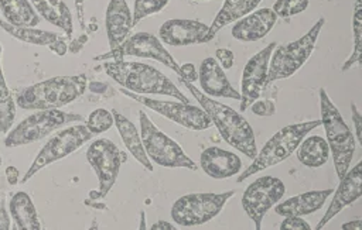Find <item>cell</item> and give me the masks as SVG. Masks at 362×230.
<instances>
[{
    "mask_svg": "<svg viewBox=\"0 0 362 230\" xmlns=\"http://www.w3.org/2000/svg\"><path fill=\"white\" fill-rule=\"evenodd\" d=\"M1 44H0V133L7 134V131L11 128L16 117V100L11 95V90L8 89L3 68H1Z\"/></svg>",
    "mask_w": 362,
    "mask_h": 230,
    "instance_id": "cell-30",
    "label": "cell"
},
{
    "mask_svg": "<svg viewBox=\"0 0 362 230\" xmlns=\"http://www.w3.org/2000/svg\"><path fill=\"white\" fill-rule=\"evenodd\" d=\"M308 4H310V0H276L272 10L277 17L288 18L291 16L305 11Z\"/></svg>",
    "mask_w": 362,
    "mask_h": 230,
    "instance_id": "cell-34",
    "label": "cell"
},
{
    "mask_svg": "<svg viewBox=\"0 0 362 230\" xmlns=\"http://www.w3.org/2000/svg\"><path fill=\"white\" fill-rule=\"evenodd\" d=\"M0 199H1V196H0Z\"/></svg>",
    "mask_w": 362,
    "mask_h": 230,
    "instance_id": "cell-49",
    "label": "cell"
},
{
    "mask_svg": "<svg viewBox=\"0 0 362 230\" xmlns=\"http://www.w3.org/2000/svg\"><path fill=\"white\" fill-rule=\"evenodd\" d=\"M339 185L334 192V198L328 205V209L322 219L315 226L317 230L322 229L332 217H335L344 207L349 206L355 200H358L362 195L361 183H362V164L358 162L354 168L348 169L346 174L339 179Z\"/></svg>",
    "mask_w": 362,
    "mask_h": 230,
    "instance_id": "cell-17",
    "label": "cell"
},
{
    "mask_svg": "<svg viewBox=\"0 0 362 230\" xmlns=\"http://www.w3.org/2000/svg\"><path fill=\"white\" fill-rule=\"evenodd\" d=\"M194 1H208V0H194Z\"/></svg>",
    "mask_w": 362,
    "mask_h": 230,
    "instance_id": "cell-47",
    "label": "cell"
},
{
    "mask_svg": "<svg viewBox=\"0 0 362 230\" xmlns=\"http://www.w3.org/2000/svg\"><path fill=\"white\" fill-rule=\"evenodd\" d=\"M329 157V147L321 135L304 137L297 147L298 161L308 168L322 167Z\"/></svg>",
    "mask_w": 362,
    "mask_h": 230,
    "instance_id": "cell-28",
    "label": "cell"
},
{
    "mask_svg": "<svg viewBox=\"0 0 362 230\" xmlns=\"http://www.w3.org/2000/svg\"><path fill=\"white\" fill-rule=\"evenodd\" d=\"M320 106L321 124L327 134V143L329 152L332 154L337 176L341 179L351 167L355 152V137L325 89H320Z\"/></svg>",
    "mask_w": 362,
    "mask_h": 230,
    "instance_id": "cell-4",
    "label": "cell"
},
{
    "mask_svg": "<svg viewBox=\"0 0 362 230\" xmlns=\"http://www.w3.org/2000/svg\"><path fill=\"white\" fill-rule=\"evenodd\" d=\"M286 193V186L281 179L276 176H260L245 189L242 196V206L246 214L253 220L256 230L262 229L264 214L280 202Z\"/></svg>",
    "mask_w": 362,
    "mask_h": 230,
    "instance_id": "cell-13",
    "label": "cell"
},
{
    "mask_svg": "<svg viewBox=\"0 0 362 230\" xmlns=\"http://www.w3.org/2000/svg\"><path fill=\"white\" fill-rule=\"evenodd\" d=\"M93 134L86 128L85 124H75L71 126L62 131H59L57 135L49 138L45 145L41 148V151L34 158L33 164L30 165L28 171L23 176V183L28 182L30 178H33L40 169L44 167L59 161L65 158L66 155L75 152L79 150L85 143H88Z\"/></svg>",
    "mask_w": 362,
    "mask_h": 230,
    "instance_id": "cell-11",
    "label": "cell"
},
{
    "mask_svg": "<svg viewBox=\"0 0 362 230\" xmlns=\"http://www.w3.org/2000/svg\"><path fill=\"white\" fill-rule=\"evenodd\" d=\"M0 10L11 25L35 27L40 23V16L28 0H0Z\"/></svg>",
    "mask_w": 362,
    "mask_h": 230,
    "instance_id": "cell-29",
    "label": "cell"
},
{
    "mask_svg": "<svg viewBox=\"0 0 362 230\" xmlns=\"http://www.w3.org/2000/svg\"><path fill=\"white\" fill-rule=\"evenodd\" d=\"M103 69L123 89L133 93L173 96L182 103H189V99L164 73L151 65L122 59L103 63Z\"/></svg>",
    "mask_w": 362,
    "mask_h": 230,
    "instance_id": "cell-2",
    "label": "cell"
},
{
    "mask_svg": "<svg viewBox=\"0 0 362 230\" xmlns=\"http://www.w3.org/2000/svg\"><path fill=\"white\" fill-rule=\"evenodd\" d=\"M37 14H41L48 23L59 27L69 38L74 31L72 16L62 0H30Z\"/></svg>",
    "mask_w": 362,
    "mask_h": 230,
    "instance_id": "cell-27",
    "label": "cell"
},
{
    "mask_svg": "<svg viewBox=\"0 0 362 230\" xmlns=\"http://www.w3.org/2000/svg\"><path fill=\"white\" fill-rule=\"evenodd\" d=\"M83 1L85 0H75V10L78 13V20L82 28H85V17H83Z\"/></svg>",
    "mask_w": 362,
    "mask_h": 230,
    "instance_id": "cell-43",
    "label": "cell"
},
{
    "mask_svg": "<svg viewBox=\"0 0 362 230\" xmlns=\"http://www.w3.org/2000/svg\"><path fill=\"white\" fill-rule=\"evenodd\" d=\"M342 230H361L362 229V220L358 219V220H354V222H348V223H344L341 226Z\"/></svg>",
    "mask_w": 362,
    "mask_h": 230,
    "instance_id": "cell-45",
    "label": "cell"
},
{
    "mask_svg": "<svg viewBox=\"0 0 362 230\" xmlns=\"http://www.w3.org/2000/svg\"><path fill=\"white\" fill-rule=\"evenodd\" d=\"M170 0H134V13L132 17V24L136 25L140 20L147 16L161 11Z\"/></svg>",
    "mask_w": 362,
    "mask_h": 230,
    "instance_id": "cell-33",
    "label": "cell"
},
{
    "mask_svg": "<svg viewBox=\"0 0 362 230\" xmlns=\"http://www.w3.org/2000/svg\"><path fill=\"white\" fill-rule=\"evenodd\" d=\"M351 110H352V121L355 126V135H356L359 144H362V113L359 111V109L356 107L355 103L351 104Z\"/></svg>",
    "mask_w": 362,
    "mask_h": 230,
    "instance_id": "cell-38",
    "label": "cell"
},
{
    "mask_svg": "<svg viewBox=\"0 0 362 230\" xmlns=\"http://www.w3.org/2000/svg\"><path fill=\"white\" fill-rule=\"evenodd\" d=\"M209 27L198 20L174 18L167 20L158 30V37L163 42L173 47H185L208 42Z\"/></svg>",
    "mask_w": 362,
    "mask_h": 230,
    "instance_id": "cell-16",
    "label": "cell"
},
{
    "mask_svg": "<svg viewBox=\"0 0 362 230\" xmlns=\"http://www.w3.org/2000/svg\"><path fill=\"white\" fill-rule=\"evenodd\" d=\"M362 4L361 0H355V13H354V51L351 56L344 62L342 71H348L355 63L361 65L362 55Z\"/></svg>",
    "mask_w": 362,
    "mask_h": 230,
    "instance_id": "cell-31",
    "label": "cell"
},
{
    "mask_svg": "<svg viewBox=\"0 0 362 230\" xmlns=\"http://www.w3.org/2000/svg\"><path fill=\"white\" fill-rule=\"evenodd\" d=\"M112 126H113V116H112V111H107L106 109L93 110L86 120V128L92 134L105 133Z\"/></svg>",
    "mask_w": 362,
    "mask_h": 230,
    "instance_id": "cell-32",
    "label": "cell"
},
{
    "mask_svg": "<svg viewBox=\"0 0 362 230\" xmlns=\"http://www.w3.org/2000/svg\"><path fill=\"white\" fill-rule=\"evenodd\" d=\"M286 219L281 222L280 229H288V230H310L311 226L308 222L301 219V216H284Z\"/></svg>",
    "mask_w": 362,
    "mask_h": 230,
    "instance_id": "cell-36",
    "label": "cell"
},
{
    "mask_svg": "<svg viewBox=\"0 0 362 230\" xmlns=\"http://www.w3.org/2000/svg\"><path fill=\"white\" fill-rule=\"evenodd\" d=\"M150 229H151V230H175L177 227L173 226V224H170L168 222L158 220V222H156Z\"/></svg>",
    "mask_w": 362,
    "mask_h": 230,
    "instance_id": "cell-44",
    "label": "cell"
},
{
    "mask_svg": "<svg viewBox=\"0 0 362 230\" xmlns=\"http://www.w3.org/2000/svg\"><path fill=\"white\" fill-rule=\"evenodd\" d=\"M140 216H141V220H140V226H139V227H140V229H141V230H144V229H146V220H144V212H141V213H140Z\"/></svg>",
    "mask_w": 362,
    "mask_h": 230,
    "instance_id": "cell-46",
    "label": "cell"
},
{
    "mask_svg": "<svg viewBox=\"0 0 362 230\" xmlns=\"http://www.w3.org/2000/svg\"><path fill=\"white\" fill-rule=\"evenodd\" d=\"M140 56V58H150L158 61L173 69L181 78V68L173 58V55L164 48V45L158 41V38L150 32H136L127 37L119 47L110 49L106 54L98 55L93 59H107L113 58V61H122L123 56Z\"/></svg>",
    "mask_w": 362,
    "mask_h": 230,
    "instance_id": "cell-12",
    "label": "cell"
},
{
    "mask_svg": "<svg viewBox=\"0 0 362 230\" xmlns=\"http://www.w3.org/2000/svg\"><path fill=\"white\" fill-rule=\"evenodd\" d=\"M332 193V189L324 190H308L293 198L286 199L284 202L276 205L274 212L280 216H305L320 210L328 196Z\"/></svg>",
    "mask_w": 362,
    "mask_h": 230,
    "instance_id": "cell-23",
    "label": "cell"
},
{
    "mask_svg": "<svg viewBox=\"0 0 362 230\" xmlns=\"http://www.w3.org/2000/svg\"><path fill=\"white\" fill-rule=\"evenodd\" d=\"M6 176L10 185H16L18 182V169L16 167H7Z\"/></svg>",
    "mask_w": 362,
    "mask_h": 230,
    "instance_id": "cell-42",
    "label": "cell"
},
{
    "mask_svg": "<svg viewBox=\"0 0 362 230\" xmlns=\"http://www.w3.org/2000/svg\"><path fill=\"white\" fill-rule=\"evenodd\" d=\"M112 116H113V121L119 130V134L122 137L123 144L126 145V148L132 152V155L147 169V171H153V164L148 159L141 138L137 133L136 126L122 113H119L117 110H112Z\"/></svg>",
    "mask_w": 362,
    "mask_h": 230,
    "instance_id": "cell-24",
    "label": "cell"
},
{
    "mask_svg": "<svg viewBox=\"0 0 362 230\" xmlns=\"http://www.w3.org/2000/svg\"><path fill=\"white\" fill-rule=\"evenodd\" d=\"M277 42H272L257 54L249 58L243 68L242 82H240V111L249 109V106L259 99L267 78L269 71V61L270 55L274 49Z\"/></svg>",
    "mask_w": 362,
    "mask_h": 230,
    "instance_id": "cell-15",
    "label": "cell"
},
{
    "mask_svg": "<svg viewBox=\"0 0 362 230\" xmlns=\"http://www.w3.org/2000/svg\"><path fill=\"white\" fill-rule=\"evenodd\" d=\"M263 0H225L221 10L218 11L216 17L214 18L208 37L209 41L215 37V34L223 28L225 25L238 21L239 18L247 16L250 11H253Z\"/></svg>",
    "mask_w": 362,
    "mask_h": 230,
    "instance_id": "cell-26",
    "label": "cell"
},
{
    "mask_svg": "<svg viewBox=\"0 0 362 230\" xmlns=\"http://www.w3.org/2000/svg\"><path fill=\"white\" fill-rule=\"evenodd\" d=\"M198 79L202 92L209 97H229L235 100L240 99V93L235 90V87L226 78L225 71L212 56H208L201 62Z\"/></svg>",
    "mask_w": 362,
    "mask_h": 230,
    "instance_id": "cell-19",
    "label": "cell"
},
{
    "mask_svg": "<svg viewBox=\"0 0 362 230\" xmlns=\"http://www.w3.org/2000/svg\"><path fill=\"white\" fill-rule=\"evenodd\" d=\"M202 171L215 179H225L235 176L242 169L240 158L230 151L219 147H208L201 152Z\"/></svg>",
    "mask_w": 362,
    "mask_h": 230,
    "instance_id": "cell-20",
    "label": "cell"
},
{
    "mask_svg": "<svg viewBox=\"0 0 362 230\" xmlns=\"http://www.w3.org/2000/svg\"><path fill=\"white\" fill-rule=\"evenodd\" d=\"M235 195V190L228 192H198L178 198L171 207V219L182 227L201 226L216 217L225 203Z\"/></svg>",
    "mask_w": 362,
    "mask_h": 230,
    "instance_id": "cell-8",
    "label": "cell"
},
{
    "mask_svg": "<svg viewBox=\"0 0 362 230\" xmlns=\"http://www.w3.org/2000/svg\"><path fill=\"white\" fill-rule=\"evenodd\" d=\"M11 226H10V217L6 212V207H4V202H3V198L0 199V229L1 230H8Z\"/></svg>",
    "mask_w": 362,
    "mask_h": 230,
    "instance_id": "cell-40",
    "label": "cell"
},
{
    "mask_svg": "<svg viewBox=\"0 0 362 230\" xmlns=\"http://www.w3.org/2000/svg\"><path fill=\"white\" fill-rule=\"evenodd\" d=\"M139 120L140 138L148 159L164 168H187L197 171V164L173 138L154 126L147 113L140 110Z\"/></svg>",
    "mask_w": 362,
    "mask_h": 230,
    "instance_id": "cell-7",
    "label": "cell"
},
{
    "mask_svg": "<svg viewBox=\"0 0 362 230\" xmlns=\"http://www.w3.org/2000/svg\"><path fill=\"white\" fill-rule=\"evenodd\" d=\"M180 82L192 93V96L199 102L201 107L211 117L212 124L218 128L222 138L233 148L245 154L247 158L253 159L257 154V147L255 141V133L249 121L232 107L215 102L212 97L206 96L202 90H198L192 82L180 78Z\"/></svg>",
    "mask_w": 362,
    "mask_h": 230,
    "instance_id": "cell-1",
    "label": "cell"
},
{
    "mask_svg": "<svg viewBox=\"0 0 362 230\" xmlns=\"http://www.w3.org/2000/svg\"><path fill=\"white\" fill-rule=\"evenodd\" d=\"M1 162H3V161H1V155H0V167H1Z\"/></svg>",
    "mask_w": 362,
    "mask_h": 230,
    "instance_id": "cell-48",
    "label": "cell"
},
{
    "mask_svg": "<svg viewBox=\"0 0 362 230\" xmlns=\"http://www.w3.org/2000/svg\"><path fill=\"white\" fill-rule=\"evenodd\" d=\"M88 41V35L86 34H82L79 38H76L71 45H68V48L74 52V54H76L82 47H83V44Z\"/></svg>",
    "mask_w": 362,
    "mask_h": 230,
    "instance_id": "cell-41",
    "label": "cell"
},
{
    "mask_svg": "<svg viewBox=\"0 0 362 230\" xmlns=\"http://www.w3.org/2000/svg\"><path fill=\"white\" fill-rule=\"evenodd\" d=\"M86 76H54L16 93V104L24 110L59 109L85 93Z\"/></svg>",
    "mask_w": 362,
    "mask_h": 230,
    "instance_id": "cell-3",
    "label": "cell"
},
{
    "mask_svg": "<svg viewBox=\"0 0 362 230\" xmlns=\"http://www.w3.org/2000/svg\"><path fill=\"white\" fill-rule=\"evenodd\" d=\"M123 95L127 97L134 99L136 102L147 106L148 109L157 111L158 114L173 120L174 123L194 131L206 130L212 126L211 117L206 114V111L202 107L194 106L191 103H182V102H165V100H156L147 96H141L137 93H133L126 89H120Z\"/></svg>",
    "mask_w": 362,
    "mask_h": 230,
    "instance_id": "cell-14",
    "label": "cell"
},
{
    "mask_svg": "<svg viewBox=\"0 0 362 230\" xmlns=\"http://www.w3.org/2000/svg\"><path fill=\"white\" fill-rule=\"evenodd\" d=\"M180 68H181V78H182V79H185V80H188V82H192V83L198 79V72H197L194 63L187 62V63L181 65Z\"/></svg>",
    "mask_w": 362,
    "mask_h": 230,
    "instance_id": "cell-39",
    "label": "cell"
},
{
    "mask_svg": "<svg viewBox=\"0 0 362 230\" xmlns=\"http://www.w3.org/2000/svg\"><path fill=\"white\" fill-rule=\"evenodd\" d=\"M321 126V120H310L297 124H288L280 128L256 154L253 162L239 176L238 182L247 179L259 171L267 169L287 159L298 147L300 141L315 127Z\"/></svg>",
    "mask_w": 362,
    "mask_h": 230,
    "instance_id": "cell-5",
    "label": "cell"
},
{
    "mask_svg": "<svg viewBox=\"0 0 362 230\" xmlns=\"http://www.w3.org/2000/svg\"><path fill=\"white\" fill-rule=\"evenodd\" d=\"M215 58L221 62L222 69H230L233 66V61H235V55L230 49L228 48H218L215 51Z\"/></svg>",
    "mask_w": 362,
    "mask_h": 230,
    "instance_id": "cell-37",
    "label": "cell"
},
{
    "mask_svg": "<svg viewBox=\"0 0 362 230\" xmlns=\"http://www.w3.org/2000/svg\"><path fill=\"white\" fill-rule=\"evenodd\" d=\"M83 117L76 113H66L58 109L49 110H38L31 116L21 120L18 124L11 127L7 131V137L4 140L6 147H20L35 143L58 127L82 121Z\"/></svg>",
    "mask_w": 362,
    "mask_h": 230,
    "instance_id": "cell-9",
    "label": "cell"
},
{
    "mask_svg": "<svg viewBox=\"0 0 362 230\" xmlns=\"http://www.w3.org/2000/svg\"><path fill=\"white\" fill-rule=\"evenodd\" d=\"M325 18L321 17L317 23L298 40L274 47L270 61H269V71L266 78V85H270L274 80L287 79L294 75L311 56L317 38L324 27Z\"/></svg>",
    "mask_w": 362,
    "mask_h": 230,
    "instance_id": "cell-6",
    "label": "cell"
},
{
    "mask_svg": "<svg viewBox=\"0 0 362 230\" xmlns=\"http://www.w3.org/2000/svg\"><path fill=\"white\" fill-rule=\"evenodd\" d=\"M10 214L16 223L17 229L21 230H40L42 229L35 206L28 196V193L18 190L16 192L8 203Z\"/></svg>",
    "mask_w": 362,
    "mask_h": 230,
    "instance_id": "cell-25",
    "label": "cell"
},
{
    "mask_svg": "<svg viewBox=\"0 0 362 230\" xmlns=\"http://www.w3.org/2000/svg\"><path fill=\"white\" fill-rule=\"evenodd\" d=\"M0 27L8 32L11 37L34 45H47L52 52L59 56H64L68 51L66 35H59L54 31H44L34 27H17L0 18Z\"/></svg>",
    "mask_w": 362,
    "mask_h": 230,
    "instance_id": "cell-21",
    "label": "cell"
},
{
    "mask_svg": "<svg viewBox=\"0 0 362 230\" xmlns=\"http://www.w3.org/2000/svg\"><path fill=\"white\" fill-rule=\"evenodd\" d=\"M250 110L256 116H272L276 113V104L270 100H255L250 104Z\"/></svg>",
    "mask_w": 362,
    "mask_h": 230,
    "instance_id": "cell-35",
    "label": "cell"
},
{
    "mask_svg": "<svg viewBox=\"0 0 362 230\" xmlns=\"http://www.w3.org/2000/svg\"><path fill=\"white\" fill-rule=\"evenodd\" d=\"M276 21L277 16L274 11L269 7H264L235 21L230 34L238 41L255 42L264 38L273 30Z\"/></svg>",
    "mask_w": 362,
    "mask_h": 230,
    "instance_id": "cell-18",
    "label": "cell"
},
{
    "mask_svg": "<svg viewBox=\"0 0 362 230\" xmlns=\"http://www.w3.org/2000/svg\"><path fill=\"white\" fill-rule=\"evenodd\" d=\"M86 159L95 169L99 181V189L92 190L89 198L90 200H98L105 198L115 185L119 169L122 164L127 161V155L124 151L119 150L113 141L107 138H99L88 147Z\"/></svg>",
    "mask_w": 362,
    "mask_h": 230,
    "instance_id": "cell-10",
    "label": "cell"
},
{
    "mask_svg": "<svg viewBox=\"0 0 362 230\" xmlns=\"http://www.w3.org/2000/svg\"><path fill=\"white\" fill-rule=\"evenodd\" d=\"M106 32L110 49L119 47L129 35L133 27L132 13L126 0H110L106 8Z\"/></svg>",
    "mask_w": 362,
    "mask_h": 230,
    "instance_id": "cell-22",
    "label": "cell"
}]
</instances>
